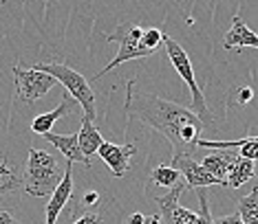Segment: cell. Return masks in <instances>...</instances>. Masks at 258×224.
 Masks as SVG:
<instances>
[{
  "mask_svg": "<svg viewBox=\"0 0 258 224\" xmlns=\"http://www.w3.org/2000/svg\"><path fill=\"white\" fill-rule=\"evenodd\" d=\"M33 68L40 70V73H46L51 75L57 84L64 86V90L71 95L78 105L84 108V119L93 121L97 126L99 119H97V99H95V92L91 88V81H86L84 75H80L78 70H73L71 66L67 64H33Z\"/></svg>",
  "mask_w": 258,
  "mask_h": 224,
  "instance_id": "cell-3",
  "label": "cell"
},
{
  "mask_svg": "<svg viewBox=\"0 0 258 224\" xmlns=\"http://www.w3.org/2000/svg\"><path fill=\"white\" fill-rule=\"evenodd\" d=\"M251 99H254V90H251V86L236 88V97H234V103L236 105H247Z\"/></svg>",
  "mask_w": 258,
  "mask_h": 224,
  "instance_id": "cell-22",
  "label": "cell"
},
{
  "mask_svg": "<svg viewBox=\"0 0 258 224\" xmlns=\"http://www.w3.org/2000/svg\"><path fill=\"white\" fill-rule=\"evenodd\" d=\"M142 44L146 46V49H150V51H155L159 49V44H161V40H163V33L159 31V29H144L142 31Z\"/></svg>",
  "mask_w": 258,
  "mask_h": 224,
  "instance_id": "cell-20",
  "label": "cell"
},
{
  "mask_svg": "<svg viewBox=\"0 0 258 224\" xmlns=\"http://www.w3.org/2000/svg\"><path fill=\"white\" fill-rule=\"evenodd\" d=\"M0 224H20L18 220H16L14 215L9 213V211H5V209H0Z\"/></svg>",
  "mask_w": 258,
  "mask_h": 224,
  "instance_id": "cell-26",
  "label": "cell"
},
{
  "mask_svg": "<svg viewBox=\"0 0 258 224\" xmlns=\"http://www.w3.org/2000/svg\"><path fill=\"white\" fill-rule=\"evenodd\" d=\"M64 167H60L53 154L38 147H31L27 156V167L22 174V189L33 198H49L60 185Z\"/></svg>",
  "mask_w": 258,
  "mask_h": 224,
  "instance_id": "cell-2",
  "label": "cell"
},
{
  "mask_svg": "<svg viewBox=\"0 0 258 224\" xmlns=\"http://www.w3.org/2000/svg\"><path fill=\"white\" fill-rule=\"evenodd\" d=\"M161 44L166 46V53H168L170 62H172L174 70L181 75V79H183L185 84H187V88H190V95H192V108L190 110L195 112V115L205 123V126H208V123H212L214 115L210 112L208 103H205V97H203L201 86L197 84L195 70H192V62H190V57H187V53L181 49V44L177 42V40L170 38V35H163Z\"/></svg>",
  "mask_w": 258,
  "mask_h": 224,
  "instance_id": "cell-5",
  "label": "cell"
},
{
  "mask_svg": "<svg viewBox=\"0 0 258 224\" xmlns=\"http://www.w3.org/2000/svg\"><path fill=\"white\" fill-rule=\"evenodd\" d=\"M135 152H137V147L133 143L115 145V143H108V141H102V145L97 147L95 154L108 165L113 176L121 178V176L128 172V167H131V158H133Z\"/></svg>",
  "mask_w": 258,
  "mask_h": 224,
  "instance_id": "cell-9",
  "label": "cell"
},
{
  "mask_svg": "<svg viewBox=\"0 0 258 224\" xmlns=\"http://www.w3.org/2000/svg\"><path fill=\"white\" fill-rule=\"evenodd\" d=\"M11 70H14V79H16V95L25 103H33V101H38V99H42L46 92L57 84L51 75L40 73L36 68L25 70L18 62L14 64Z\"/></svg>",
  "mask_w": 258,
  "mask_h": 224,
  "instance_id": "cell-7",
  "label": "cell"
},
{
  "mask_svg": "<svg viewBox=\"0 0 258 224\" xmlns=\"http://www.w3.org/2000/svg\"><path fill=\"white\" fill-rule=\"evenodd\" d=\"M181 180V174L177 172V169H172L170 165H159V167L152 169L150 174V180L148 185H157V187H174L177 182Z\"/></svg>",
  "mask_w": 258,
  "mask_h": 224,
  "instance_id": "cell-19",
  "label": "cell"
},
{
  "mask_svg": "<svg viewBox=\"0 0 258 224\" xmlns=\"http://www.w3.org/2000/svg\"><path fill=\"white\" fill-rule=\"evenodd\" d=\"M256 174V165L254 161H247V158H240L234 163L232 172L225 176V182H223V187H227V189H238V187H243L247 180L254 178Z\"/></svg>",
  "mask_w": 258,
  "mask_h": 224,
  "instance_id": "cell-16",
  "label": "cell"
},
{
  "mask_svg": "<svg viewBox=\"0 0 258 224\" xmlns=\"http://www.w3.org/2000/svg\"><path fill=\"white\" fill-rule=\"evenodd\" d=\"M75 108H78V101L69 95L67 90H64V95H62V101H60V105H57L55 110H51V112H44V115H40V117H36L33 119V123H31V130L36 134H46V132H51V128L55 126V121L57 119H62L64 115H71V112H75Z\"/></svg>",
  "mask_w": 258,
  "mask_h": 224,
  "instance_id": "cell-13",
  "label": "cell"
},
{
  "mask_svg": "<svg viewBox=\"0 0 258 224\" xmlns=\"http://www.w3.org/2000/svg\"><path fill=\"white\" fill-rule=\"evenodd\" d=\"M71 224H102V215L93 213V211H84V213H80Z\"/></svg>",
  "mask_w": 258,
  "mask_h": 224,
  "instance_id": "cell-23",
  "label": "cell"
},
{
  "mask_svg": "<svg viewBox=\"0 0 258 224\" xmlns=\"http://www.w3.org/2000/svg\"><path fill=\"white\" fill-rule=\"evenodd\" d=\"M124 112L168 139L174 154H195L205 123L190 108L144 90H135V79L126 81Z\"/></svg>",
  "mask_w": 258,
  "mask_h": 224,
  "instance_id": "cell-1",
  "label": "cell"
},
{
  "mask_svg": "<svg viewBox=\"0 0 258 224\" xmlns=\"http://www.w3.org/2000/svg\"><path fill=\"white\" fill-rule=\"evenodd\" d=\"M236 154L240 158H247V161H256L258 158V139L256 137H247L243 141V145L238 147Z\"/></svg>",
  "mask_w": 258,
  "mask_h": 224,
  "instance_id": "cell-21",
  "label": "cell"
},
{
  "mask_svg": "<svg viewBox=\"0 0 258 224\" xmlns=\"http://www.w3.org/2000/svg\"><path fill=\"white\" fill-rule=\"evenodd\" d=\"M18 189H22V174L18 172V167L9 165L5 156H0V196H7Z\"/></svg>",
  "mask_w": 258,
  "mask_h": 224,
  "instance_id": "cell-17",
  "label": "cell"
},
{
  "mask_svg": "<svg viewBox=\"0 0 258 224\" xmlns=\"http://www.w3.org/2000/svg\"><path fill=\"white\" fill-rule=\"evenodd\" d=\"M97 200H99V193L89 191V193H84V200H82V202H84L86 207H93V204H97Z\"/></svg>",
  "mask_w": 258,
  "mask_h": 224,
  "instance_id": "cell-25",
  "label": "cell"
},
{
  "mask_svg": "<svg viewBox=\"0 0 258 224\" xmlns=\"http://www.w3.org/2000/svg\"><path fill=\"white\" fill-rule=\"evenodd\" d=\"M170 167L177 169L185 182V187H190V189H203V187L221 185V182L190 154H174L172 161H170Z\"/></svg>",
  "mask_w": 258,
  "mask_h": 224,
  "instance_id": "cell-8",
  "label": "cell"
},
{
  "mask_svg": "<svg viewBox=\"0 0 258 224\" xmlns=\"http://www.w3.org/2000/svg\"><path fill=\"white\" fill-rule=\"evenodd\" d=\"M212 224H243V220L238 217V213H232V215L216 217V220H212Z\"/></svg>",
  "mask_w": 258,
  "mask_h": 224,
  "instance_id": "cell-24",
  "label": "cell"
},
{
  "mask_svg": "<svg viewBox=\"0 0 258 224\" xmlns=\"http://www.w3.org/2000/svg\"><path fill=\"white\" fill-rule=\"evenodd\" d=\"M142 224H161V220H159V215H148V217H144V222Z\"/></svg>",
  "mask_w": 258,
  "mask_h": 224,
  "instance_id": "cell-28",
  "label": "cell"
},
{
  "mask_svg": "<svg viewBox=\"0 0 258 224\" xmlns=\"http://www.w3.org/2000/svg\"><path fill=\"white\" fill-rule=\"evenodd\" d=\"M71 193H73V172H71V163L69 167H64V176L60 180V185L53 189L51 193V200L46 204V217H44V224H55L57 222V215L62 213V209L67 207V202L71 200Z\"/></svg>",
  "mask_w": 258,
  "mask_h": 224,
  "instance_id": "cell-10",
  "label": "cell"
},
{
  "mask_svg": "<svg viewBox=\"0 0 258 224\" xmlns=\"http://www.w3.org/2000/svg\"><path fill=\"white\" fill-rule=\"evenodd\" d=\"M142 31L144 29L133 25V22H121L113 33L106 35V42H117L119 44V49H117V55L113 57V60H110L106 66H104L95 77H93V81L102 79L106 73H110L113 68H117L119 64H124L128 60H144V57H150L152 53H155V51L146 49V46L142 44V40H139L142 38Z\"/></svg>",
  "mask_w": 258,
  "mask_h": 224,
  "instance_id": "cell-6",
  "label": "cell"
},
{
  "mask_svg": "<svg viewBox=\"0 0 258 224\" xmlns=\"http://www.w3.org/2000/svg\"><path fill=\"white\" fill-rule=\"evenodd\" d=\"M243 46H251L256 49L258 46V38L251 29L240 20V16L232 18V27L227 31L225 40H223V49H243Z\"/></svg>",
  "mask_w": 258,
  "mask_h": 224,
  "instance_id": "cell-14",
  "label": "cell"
},
{
  "mask_svg": "<svg viewBox=\"0 0 258 224\" xmlns=\"http://www.w3.org/2000/svg\"><path fill=\"white\" fill-rule=\"evenodd\" d=\"M238 217L243 224H258V189H251L238 200Z\"/></svg>",
  "mask_w": 258,
  "mask_h": 224,
  "instance_id": "cell-18",
  "label": "cell"
},
{
  "mask_svg": "<svg viewBox=\"0 0 258 224\" xmlns=\"http://www.w3.org/2000/svg\"><path fill=\"white\" fill-rule=\"evenodd\" d=\"M183 189H187L185 182L179 180L174 187H170V191L166 196H152V200L159 207V220L161 224H212V213H210V204H208V196L205 191L199 189V213L185 209L179 204V196L183 193Z\"/></svg>",
  "mask_w": 258,
  "mask_h": 224,
  "instance_id": "cell-4",
  "label": "cell"
},
{
  "mask_svg": "<svg viewBox=\"0 0 258 224\" xmlns=\"http://www.w3.org/2000/svg\"><path fill=\"white\" fill-rule=\"evenodd\" d=\"M42 139H46L53 147L60 150V154L67 156L69 163H82L84 167H91V158H86L80 150L78 143V134H53V132H46L42 134Z\"/></svg>",
  "mask_w": 258,
  "mask_h": 224,
  "instance_id": "cell-12",
  "label": "cell"
},
{
  "mask_svg": "<svg viewBox=\"0 0 258 224\" xmlns=\"http://www.w3.org/2000/svg\"><path fill=\"white\" fill-rule=\"evenodd\" d=\"M236 161H238V154L234 150H210V154L203 156L201 165L221 182V187H223L225 176L232 172V167Z\"/></svg>",
  "mask_w": 258,
  "mask_h": 224,
  "instance_id": "cell-11",
  "label": "cell"
},
{
  "mask_svg": "<svg viewBox=\"0 0 258 224\" xmlns=\"http://www.w3.org/2000/svg\"><path fill=\"white\" fill-rule=\"evenodd\" d=\"M102 134H99L97 126L89 119H82V128L78 132V143H80V150L82 154H84L86 158H91L93 154L97 152V147L102 145Z\"/></svg>",
  "mask_w": 258,
  "mask_h": 224,
  "instance_id": "cell-15",
  "label": "cell"
},
{
  "mask_svg": "<svg viewBox=\"0 0 258 224\" xmlns=\"http://www.w3.org/2000/svg\"><path fill=\"white\" fill-rule=\"evenodd\" d=\"M144 222V215L142 213H133L131 217H128V224H142Z\"/></svg>",
  "mask_w": 258,
  "mask_h": 224,
  "instance_id": "cell-27",
  "label": "cell"
}]
</instances>
